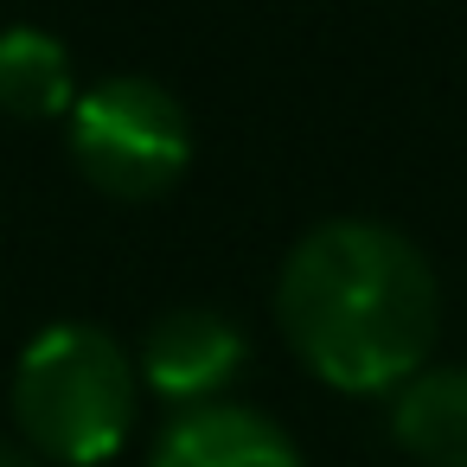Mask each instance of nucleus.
<instances>
[{
  "label": "nucleus",
  "mask_w": 467,
  "mask_h": 467,
  "mask_svg": "<svg viewBox=\"0 0 467 467\" xmlns=\"http://www.w3.org/2000/svg\"><path fill=\"white\" fill-rule=\"evenodd\" d=\"M275 327L320 384L346 397H390L429 365L441 288L403 231L327 218L282 256Z\"/></svg>",
  "instance_id": "obj_1"
},
{
  "label": "nucleus",
  "mask_w": 467,
  "mask_h": 467,
  "mask_svg": "<svg viewBox=\"0 0 467 467\" xmlns=\"http://www.w3.org/2000/svg\"><path fill=\"white\" fill-rule=\"evenodd\" d=\"M390 441L416 467H467V365H422L390 390Z\"/></svg>",
  "instance_id": "obj_6"
},
{
  "label": "nucleus",
  "mask_w": 467,
  "mask_h": 467,
  "mask_svg": "<svg viewBox=\"0 0 467 467\" xmlns=\"http://www.w3.org/2000/svg\"><path fill=\"white\" fill-rule=\"evenodd\" d=\"M244 365H250L244 327L224 320L218 307H167L141 333V352H135V378L173 410L218 403L244 378Z\"/></svg>",
  "instance_id": "obj_4"
},
{
  "label": "nucleus",
  "mask_w": 467,
  "mask_h": 467,
  "mask_svg": "<svg viewBox=\"0 0 467 467\" xmlns=\"http://www.w3.org/2000/svg\"><path fill=\"white\" fill-rule=\"evenodd\" d=\"M0 467H46L26 441H7V435H0Z\"/></svg>",
  "instance_id": "obj_8"
},
{
  "label": "nucleus",
  "mask_w": 467,
  "mask_h": 467,
  "mask_svg": "<svg viewBox=\"0 0 467 467\" xmlns=\"http://www.w3.org/2000/svg\"><path fill=\"white\" fill-rule=\"evenodd\" d=\"M148 467H307V461L275 416L218 397L199 410H173L148 448Z\"/></svg>",
  "instance_id": "obj_5"
},
{
  "label": "nucleus",
  "mask_w": 467,
  "mask_h": 467,
  "mask_svg": "<svg viewBox=\"0 0 467 467\" xmlns=\"http://www.w3.org/2000/svg\"><path fill=\"white\" fill-rule=\"evenodd\" d=\"M78 103V71L58 33L46 26H7L0 33V109L20 122L65 116Z\"/></svg>",
  "instance_id": "obj_7"
},
{
  "label": "nucleus",
  "mask_w": 467,
  "mask_h": 467,
  "mask_svg": "<svg viewBox=\"0 0 467 467\" xmlns=\"http://www.w3.org/2000/svg\"><path fill=\"white\" fill-rule=\"evenodd\" d=\"M71 161L116 199H161L192 161V116L154 78H103L71 103Z\"/></svg>",
  "instance_id": "obj_3"
},
{
  "label": "nucleus",
  "mask_w": 467,
  "mask_h": 467,
  "mask_svg": "<svg viewBox=\"0 0 467 467\" xmlns=\"http://www.w3.org/2000/svg\"><path fill=\"white\" fill-rule=\"evenodd\" d=\"M141 378L109 327L58 320L26 339L14 365V422L39 461L103 467L135 435Z\"/></svg>",
  "instance_id": "obj_2"
}]
</instances>
